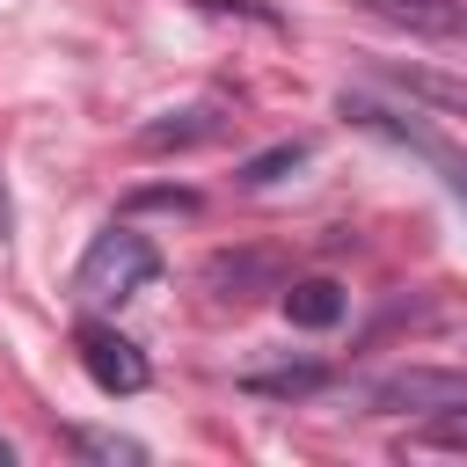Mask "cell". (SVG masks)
<instances>
[{
	"label": "cell",
	"instance_id": "cell-1",
	"mask_svg": "<svg viewBox=\"0 0 467 467\" xmlns=\"http://www.w3.org/2000/svg\"><path fill=\"white\" fill-rule=\"evenodd\" d=\"M153 277H161V248H153L139 226H102V234L88 241L80 270H73V292H80L88 306H124V299H139Z\"/></svg>",
	"mask_w": 467,
	"mask_h": 467
},
{
	"label": "cell",
	"instance_id": "cell-2",
	"mask_svg": "<svg viewBox=\"0 0 467 467\" xmlns=\"http://www.w3.org/2000/svg\"><path fill=\"white\" fill-rule=\"evenodd\" d=\"M343 117L358 124V131H379V139H394V146H409V153H423L438 175H445V190L460 197V212H467V153H452L445 139H431L423 124H409L401 109H387V102H372V95H343Z\"/></svg>",
	"mask_w": 467,
	"mask_h": 467
},
{
	"label": "cell",
	"instance_id": "cell-3",
	"mask_svg": "<svg viewBox=\"0 0 467 467\" xmlns=\"http://www.w3.org/2000/svg\"><path fill=\"white\" fill-rule=\"evenodd\" d=\"M80 365H88V379H95L102 394H146V387H153L146 350H139L131 336L102 328V321H80Z\"/></svg>",
	"mask_w": 467,
	"mask_h": 467
},
{
	"label": "cell",
	"instance_id": "cell-4",
	"mask_svg": "<svg viewBox=\"0 0 467 467\" xmlns=\"http://www.w3.org/2000/svg\"><path fill=\"white\" fill-rule=\"evenodd\" d=\"M226 131V102H190V109H168L153 124H139V153H182V146H204Z\"/></svg>",
	"mask_w": 467,
	"mask_h": 467
},
{
	"label": "cell",
	"instance_id": "cell-5",
	"mask_svg": "<svg viewBox=\"0 0 467 467\" xmlns=\"http://www.w3.org/2000/svg\"><path fill=\"white\" fill-rule=\"evenodd\" d=\"M379 409H445V401H467V379L460 372H394L372 387Z\"/></svg>",
	"mask_w": 467,
	"mask_h": 467
},
{
	"label": "cell",
	"instance_id": "cell-6",
	"mask_svg": "<svg viewBox=\"0 0 467 467\" xmlns=\"http://www.w3.org/2000/svg\"><path fill=\"white\" fill-rule=\"evenodd\" d=\"M285 321H292V328H336V321H343V285H336V277H299V285H285Z\"/></svg>",
	"mask_w": 467,
	"mask_h": 467
},
{
	"label": "cell",
	"instance_id": "cell-7",
	"mask_svg": "<svg viewBox=\"0 0 467 467\" xmlns=\"http://www.w3.org/2000/svg\"><path fill=\"white\" fill-rule=\"evenodd\" d=\"M306 153H314L306 139H277V146H263L255 161H241V168H234V182H241V190H263V182H277V175L306 168Z\"/></svg>",
	"mask_w": 467,
	"mask_h": 467
},
{
	"label": "cell",
	"instance_id": "cell-8",
	"mask_svg": "<svg viewBox=\"0 0 467 467\" xmlns=\"http://www.w3.org/2000/svg\"><path fill=\"white\" fill-rule=\"evenodd\" d=\"M241 387L263 394V401H299V394H321L328 372H321V365H285V372H248Z\"/></svg>",
	"mask_w": 467,
	"mask_h": 467
},
{
	"label": "cell",
	"instance_id": "cell-9",
	"mask_svg": "<svg viewBox=\"0 0 467 467\" xmlns=\"http://www.w3.org/2000/svg\"><path fill=\"white\" fill-rule=\"evenodd\" d=\"M416 445H460L467 452V401H445L431 423H416Z\"/></svg>",
	"mask_w": 467,
	"mask_h": 467
},
{
	"label": "cell",
	"instance_id": "cell-10",
	"mask_svg": "<svg viewBox=\"0 0 467 467\" xmlns=\"http://www.w3.org/2000/svg\"><path fill=\"white\" fill-rule=\"evenodd\" d=\"M73 445L88 460H146V445L139 438H117V431H73Z\"/></svg>",
	"mask_w": 467,
	"mask_h": 467
},
{
	"label": "cell",
	"instance_id": "cell-11",
	"mask_svg": "<svg viewBox=\"0 0 467 467\" xmlns=\"http://www.w3.org/2000/svg\"><path fill=\"white\" fill-rule=\"evenodd\" d=\"M131 212H197V190H139Z\"/></svg>",
	"mask_w": 467,
	"mask_h": 467
},
{
	"label": "cell",
	"instance_id": "cell-12",
	"mask_svg": "<svg viewBox=\"0 0 467 467\" xmlns=\"http://www.w3.org/2000/svg\"><path fill=\"white\" fill-rule=\"evenodd\" d=\"M197 7H212V15H248V22H263V29H277V15H270L263 0H197Z\"/></svg>",
	"mask_w": 467,
	"mask_h": 467
},
{
	"label": "cell",
	"instance_id": "cell-13",
	"mask_svg": "<svg viewBox=\"0 0 467 467\" xmlns=\"http://www.w3.org/2000/svg\"><path fill=\"white\" fill-rule=\"evenodd\" d=\"M7 460H15V452H7V445H0V467H7Z\"/></svg>",
	"mask_w": 467,
	"mask_h": 467
}]
</instances>
